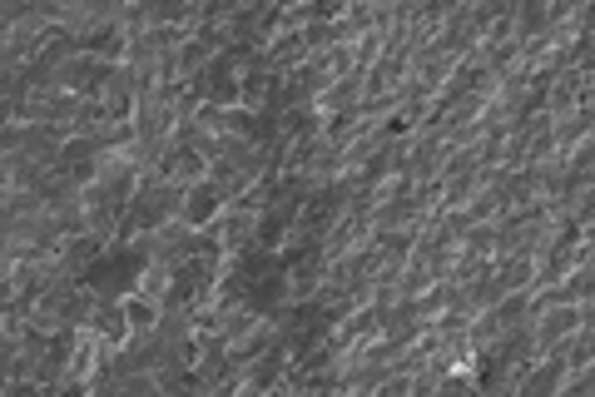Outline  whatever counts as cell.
<instances>
[{"mask_svg": "<svg viewBox=\"0 0 595 397\" xmlns=\"http://www.w3.org/2000/svg\"><path fill=\"white\" fill-rule=\"evenodd\" d=\"M145 263H149V253L139 249V243H119L115 239L95 263H90V273L80 283H85V289L95 293L100 303H119V299H129V293L139 289V273H145Z\"/></svg>", "mask_w": 595, "mask_h": 397, "instance_id": "cell-1", "label": "cell"}, {"mask_svg": "<svg viewBox=\"0 0 595 397\" xmlns=\"http://www.w3.org/2000/svg\"><path fill=\"white\" fill-rule=\"evenodd\" d=\"M223 209H229V199H223V189L213 185V179H199V185H189V195H184V223H189V229H209Z\"/></svg>", "mask_w": 595, "mask_h": 397, "instance_id": "cell-2", "label": "cell"}, {"mask_svg": "<svg viewBox=\"0 0 595 397\" xmlns=\"http://www.w3.org/2000/svg\"><path fill=\"white\" fill-rule=\"evenodd\" d=\"M90 328L105 338L109 353H119L129 343V333H135V328H129V318H125V303H100L95 318H90Z\"/></svg>", "mask_w": 595, "mask_h": 397, "instance_id": "cell-3", "label": "cell"}, {"mask_svg": "<svg viewBox=\"0 0 595 397\" xmlns=\"http://www.w3.org/2000/svg\"><path fill=\"white\" fill-rule=\"evenodd\" d=\"M125 303V318H129V328L135 333H149L154 323H159V313H164V303H154V299H145V293H129V299H119Z\"/></svg>", "mask_w": 595, "mask_h": 397, "instance_id": "cell-4", "label": "cell"}]
</instances>
